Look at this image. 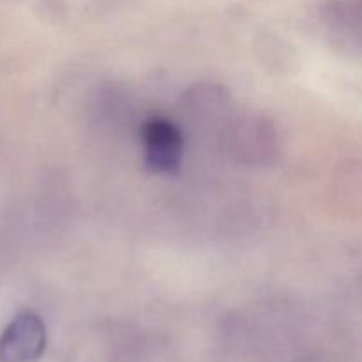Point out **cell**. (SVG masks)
I'll return each mask as SVG.
<instances>
[{"mask_svg": "<svg viewBox=\"0 0 362 362\" xmlns=\"http://www.w3.org/2000/svg\"><path fill=\"white\" fill-rule=\"evenodd\" d=\"M46 350V327L39 315H16L0 336V362H37Z\"/></svg>", "mask_w": 362, "mask_h": 362, "instance_id": "obj_2", "label": "cell"}, {"mask_svg": "<svg viewBox=\"0 0 362 362\" xmlns=\"http://www.w3.org/2000/svg\"><path fill=\"white\" fill-rule=\"evenodd\" d=\"M325 20L343 37L359 41L361 0H331L325 6Z\"/></svg>", "mask_w": 362, "mask_h": 362, "instance_id": "obj_3", "label": "cell"}, {"mask_svg": "<svg viewBox=\"0 0 362 362\" xmlns=\"http://www.w3.org/2000/svg\"><path fill=\"white\" fill-rule=\"evenodd\" d=\"M145 166L152 173L173 175L182 163L184 138L179 126L165 117H152L141 126Z\"/></svg>", "mask_w": 362, "mask_h": 362, "instance_id": "obj_1", "label": "cell"}]
</instances>
